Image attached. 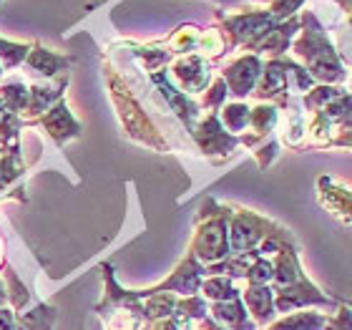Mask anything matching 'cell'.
Returning <instances> with one entry per match:
<instances>
[{
	"label": "cell",
	"mask_w": 352,
	"mask_h": 330,
	"mask_svg": "<svg viewBox=\"0 0 352 330\" xmlns=\"http://www.w3.org/2000/svg\"><path fill=\"white\" fill-rule=\"evenodd\" d=\"M194 252L204 262H217L227 255V227H224V214H214L199 227L194 240Z\"/></svg>",
	"instance_id": "1"
},
{
	"label": "cell",
	"mask_w": 352,
	"mask_h": 330,
	"mask_svg": "<svg viewBox=\"0 0 352 330\" xmlns=\"http://www.w3.org/2000/svg\"><path fill=\"white\" fill-rule=\"evenodd\" d=\"M257 76H259V61L247 56V59L236 61V63H232L224 71V83H229L234 96H247L252 91V86H254V81H257Z\"/></svg>",
	"instance_id": "2"
},
{
	"label": "cell",
	"mask_w": 352,
	"mask_h": 330,
	"mask_svg": "<svg viewBox=\"0 0 352 330\" xmlns=\"http://www.w3.org/2000/svg\"><path fill=\"white\" fill-rule=\"evenodd\" d=\"M41 124L51 132V136L58 141V144H66L68 139H74V136L81 134V124H76L74 116L68 114V109L63 103L53 106V109L48 111V116L41 118Z\"/></svg>",
	"instance_id": "3"
},
{
	"label": "cell",
	"mask_w": 352,
	"mask_h": 330,
	"mask_svg": "<svg viewBox=\"0 0 352 330\" xmlns=\"http://www.w3.org/2000/svg\"><path fill=\"white\" fill-rule=\"evenodd\" d=\"M25 63H28V68H33L36 74L43 76V79H51V76H56L58 71H66L68 63H71V59L48 51V48H43L41 43H33L30 45Z\"/></svg>",
	"instance_id": "4"
},
{
	"label": "cell",
	"mask_w": 352,
	"mask_h": 330,
	"mask_svg": "<svg viewBox=\"0 0 352 330\" xmlns=\"http://www.w3.org/2000/svg\"><path fill=\"white\" fill-rule=\"evenodd\" d=\"M244 300H247L252 316L259 325H267L270 320H274V293L267 285H252L244 293Z\"/></svg>",
	"instance_id": "5"
},
{
	"label": "cell",
	"mask_w": 352,
	"mask_h": 330,
	"mask_svg": "<svg viewBox=\"0 0 352 330\" xmlns=\"http://www.w3.org/2000/svg\"><path fill=\"white\" fill-rule=\"evenodd\" d=\"M327 320H330V316L322 313V310H302V313L282 318L270 330H324Z\"/></svg>",
	"instance_id": "6"
},
{
	"label": "cell",
	"mask_w": 352,
	"mask_h": 330,
	"mask_svg": "<svg viewBox=\"0 0 352 330\" xmlns=\"http://www.w3.org/2000/svg\"><path fill=\"white\" fill-rule=\"evenodd\" d=\"M30 45L28 43H10L6 38H0V59L6 61V66H18L23 61L28 59Z\"/></svg>",
	"instance_id": "7"
},
{
	"label": "cell",
	"mask_w": 352,
	"mask_h": 330,
	"mask_svg": "<svg viewBox=\"0 0 352 330\" xmlns=\"http://www.w3.org/2000/svg\"><path fill=\"white\" fill-rule=\"evenodd\" d=\"M324 330H352V308L347 302H340V308L335 316H330L327 328Z\"/></svg>",
	"instance_id": "8"
},
{
	"label": "cell",
	"mask_w": 352,
	"mask_h": 330,
	"mask_svg": "<svg viewBox=\"0 0 352 330\" xmlns=\"http://www.w3.org/2000/svg\"><path fill=\"white\" fill-rule=\"evenodd\" d=\"M347 305H350V308H352V300H347Z\"/></svg>",
	"instance_id": "9"
},
{
	"label": "cell",
	"mask_w": 352,
	"mask_h": 330,
	"mask_svg": "<svg viewBox=\"0 0 352 330\" xmlns=\"http://www.w3.org/2000/svg\"><path fill=\"white\" fill-rule=\"evenodd\" d=\"M0 3H3V0H0Z\"/></svg>",
	"instance_id": "10"
}]
</instances>
